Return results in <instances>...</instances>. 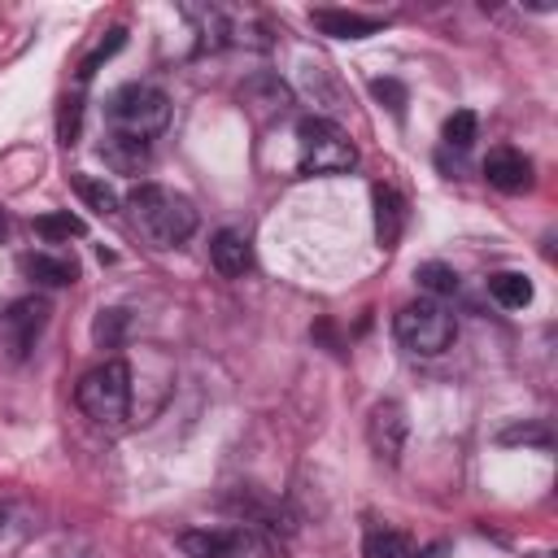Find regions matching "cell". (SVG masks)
Instances as JSON below:
<instances>
[{"label": "cell", "instance_id": "cell-21", "mask_svg": "<svg viewBox=\"0 0 558 558\" xmlns=\"http://www.w3.org/2000/svg\"><path fill=\"white\" fill-rule=\"evenodd\" d=\"M122 44H126V31H109V39H100V44H96V48H92V52H87V57L78 61V92H83V87L92 83L96 65H100L105 57H113V52H118Z\"/></svg>", "mask_w": 558, "mask_h": 558}, {"label": "cell", "instance_id": "cell-11", "mask_svg": "<svg viewBox=\"0 0 558 558\" xmlns=\"http://www.w3.org/2000/svg\"><path fill=\"white\" fill-rule=\"evenodd\" d=\"M209 262H214L218 275L240 279L244 270H253V244H248V235L235 231V227H222V231L209 240Z\"/></svg>", "mask_w": 558, "mask_h": 558}, {"label": "cell", "instance_id": "cell-20", "mask_svg": "<svg viewBox=\"0 0 558 558\" xmlns=\"http://www.w3.org/2000/svg\"><path fill=\"white\" fill-rule=\"evenodd\" d=\"M475 131H480V118H475L471 109H458V113H449V118H445V131H440V135H445V144H449V148H458V153H462V148H471V144H475Z\"/></svg>", "mask_w": 558, "mask_h": 558}, {"label": "cell", "instance_id": "cell-16", "mask_svg": "<svg viewBox=\"0 0 558 558\" xmlns=\"http://www.w3.org/2000/svg\"><path fill=\"white\" fill-rule=\"evenodd\" d=\"M87 231V222L70 209H52V214H39L35 218V235L48 240V244H61V240H78Z\"/></svg>", "mask_w": 558, "mask_h": 558}, {"label": "cell", "instance_id": "cell-17", "mask_svg": "<svg viewBox=\"0 0 558 558\" xmlns=\"http://www.w3.org/2000/svg\"><path fill=\"white\" fill-rule=\"evenodd\" d=\"M410 536L397 527H371L362 541V558H410Z\"/></svg>", "mask_w": 558, "mask_h": 558}, {"label": "cell", "instance_id": "cell-8", "mask_svg": "<svg viewBox=\"0 0 558 558\" xmlns=\"http://www.w3.org/2000/svg\"><path fill=\"white\" fill-rule=\"evenodd\" d=\"M366 445L379 462H397L405 445V410L397 401H375L366 414Z\"/></svg>", "mask_w": 558, "mask_h": 558}, {"label": "cell", "instance_id": "cell-3", "mask_svg": "<svg viewBox=\"0 0 558 558\" xmlns=\"http://www.w3.org/2000/svg\"><path fill=\"white\" fill-rule=\"evenodd\" d=\"M74 401L78 410L96 423V427H122L126 414H131V366L122 357H109L100 366H92L78 388H74Z\"/></svg>", "mask_w": 558, "mask_h": 558}, {"label": "cell", "instance_id": "cell-14", "mask_svg": "<svg viewBox=\"0 0 558 558\" xmlns=\"http://www.w3.org/2000/svg\"><path fill=\"white\" fill-rule=\"evenodd\" d=\"M22 275L44 283V288H65L78 279V266L70 257H52V253H26L22 257Z\"/></svg>", "mask_w": 558, "mask_h": 558}, {"label": "cell", "instance_id": "cell-22", "mask_svg": "<svg viewBox=\"0 0 558 558\" xmlns=\"http://www.w3.org/2000/svg\"><path fill=\"white\" fill-rule=\"evenodd\" d=\"M78 131H83V92L65 96V100H61V113H57V135H61V144H74Z\"/></svg>", "mask_w": 558, "mask_h": 558}, {"label": "cell", "instance_id": "cell-9", "mask_svg": "<svg viewBox=\"0 0 558 558\" xmlns=\"http://www.w3.org/2000/svg\"><path fill=\"white\" fill-rule=\"evenodd\" d=\"M484 179H488L497 192H527V187H532V161H527L519 148L501 144V148H493V153L484 157Z\"/></svg>", "mask_w": 558, "mask_h": 558}, {"label": "cell", "instance_id": "cell-23", "mask_svg": "<svg viewBox=\"0 0 558 558\" xmlns=\"http://www.w3.org/2000/svg\"><path fill=\"white\" fill-rule=\"evenodd\" d=\"M497 440H501V445H536V449H549V445H554V436H549L545 423H514V427H506Z\"/></svg>", "mask_w": 558, "mask_h": 558}, {"label": "cell", "instance_id": "cell-25", "mask_svg": "<svg viewBox=\"0 0 558 558\" xmlns=\"http://www.w3.org/2000/svg\"><path fill=\"white\" fill-rule=\"evenodd\" d=\"M371 92H375V96H379L397 118L405 113V87H401L397 78H375V83H371Z\"/></svg>", "mask_w": 558, "mask_h": 558}, {"label": "cell", "instance_id": "cell-2", "mask_svg": "<svg viewBox=\"0 0 558 558\" xmlns=\"http://www.w3.org/2000/svg\"><path fill=\"white\" fill-rule=\"evenodd\" d=\"M105 122H109V131L148 144L153 135H161L170 126V96L148 83H122L105 96Z\"/></svg>", "mask_w": 558, "mask_h": 558}, {"label": "cell", "instance_id": "cell-10", "mask_svg": "<svg viewBox=\"0 0 558 558\" xmlns=\"http://www.w3.org/2000/svg\"><path fill=\"white\" fill-rule=\"evenodd\" d=\"M310 22L318 35H331V39H366V35L384 31V17L353 13V9H310Z\"/></svg>", "mask_w": 558, "mask_h": 558}, {"label": "cell", "instance_id": "cell-28", "mask_svg": "<svg viewBox=\"0 0 558 558\" xmlns=\"http://www.w3.org/2000/svg\"><path fill=\"white\" fill-rule=\"evenodd\" d=\"M0 532H4V514H0Z\"/></svg>", "mask_w": 558, "mask_h": 558}, {"label": "cell", "instance_id": "cell-12", "mask_svg": "<svg viewBox=\"0 0 558 558\" xmlns=\"http://www.w3.org/2000/svg\"><path fill=\"white\" fill-rule=\"evenodd\" d=\"M371 201H375V235H379V248H397V240L405 231V196L392 183H375Z\"/></svg>", "mask_w": 558, "mask_h": 558}, {"label": "cell", "instance_id": "cell-13", "mask_svg": "<svg viewBox=\"0 0 558 558\" xmlns=\"http://www.w3.org/2000/svg\"><path fill=\"white\" fill-rule=\"evenodd\" d=\"M100 161L113 170V174H140L148 166V144L144 140H131V135H118V131H105L100 144H96Z\"/></svg>", "mask_w": 558, "mask_h": 558}, {"label": "cell", "instance_id": "cell-19", "mask_svg": "<svg viewBox=\"0 0 558 558\" xmlns=\"http://www.w3.org/2000/svg\"><path fill=\"white\" fill-rule=\"evenodd\" d=\"M70 183H74V192L87 201V209H96V214H118V196H113V187H109L105 179H92V174H74Z\"/></svg>", "mask_w": 558, "mask_h": 558}, {"label": "cell", "instance_id": "cell-7", "mask_svg": "<svg viewBox=\"0 0 558 558\" xmlns=\"http://www.w3.org/2000/svg\"><path fill=\"white\" fill-rule=\"evenodd\" d=\"M44 327H48V301L44 296H17L0 310V340H4L13 362H22L35 349Z\"/></svg>", "mask_w": 558, "mask_h": 558}, {"label": "cell", "instance_id": "cell-4", "mask_svg": "<svg viewBox=\"0 0 558 558\" xmlns=\"http://www.w3.org/2000/svg\"><path fill=\"white\" fill-rule=\"evenodd\" d=\"M357 148L344 126H336L323 113H310L296 122V170L301 174H344L353 170Z\"/></svg>", "mask_w": 558, "mask_h": 558}, {"label": "cell", "instance_id": "cell-18", "mask_svg": "<svg viewBox=\"0 0 558 558\" xmlns=\"http://www.w3.org/2000/svg\"><path fill=\"white\" fill-rule=\"evenodd\" d=\"M414 279H418V288H423L432 301L458 292V275H453V266H445V262H423V266L414 270Z\"/></svg>", "mask_w": 558, "mask_h": 558}, {"label": "cell", "instance_id": "cell-15", "mask_svg": "<svg viewBox=\"0 0 558 558\" xmlns=\"http://www.w3.org/2000/svg\"><path fill=\"white\" fill-rule=\"evenodd\" d=\"M488 296L501 310H523L532 301V279L523 270H493L488 275Z\"/></svg>", "mask_w": 558, "mask_h": 558}, {"label": "cell", "instance_id": "cell-26", "mask_svg": "<svg viewBox=\"0 0 558 558\" xmlns=\"http://www.w3.org/2000/svg\"><path fill=\"white\" fill-rule=\"evenodd\" d=\"M410 558H449V541H432V545H423V549L410 554Z\"/></svg>", "mask_w": 558, "mask_h": 558}, {"label": "cell", "instance_id": "cell-24", "mask_svg": "<svg viewBox=\"0 0 558 558\" xmlns=\"http://www.w3.org/2000/svg\"><path fill=\"white\" fill-rule=\"evenodd\" d=\"M122 331H126V314H122V310H100V318H96V327H92L96 344L113 349V344L122 340Z\"/></svg>", "mask_w": 558, "mask_h": 558}, {"label": "cell", "instance_id": "cell-5", "mask_svg": "<svg viewBox=\"0 0 558 558\" xmlns=\"http://www.w3.org/2000/svg\"><path fill=\"white\" fill-rule=\"evenodd\" d=\"M392 331H397V344L405 353H414V357H440L453 344L458 323H453V314L440 301L423 296V301H410V305L397 310Z\"/></svg>", "mask_w": 558, "mask_h": 558}, {"label": "cell", "instance_id": "cell-27", "mask_svg": "<svg viewBox=\"0 0 558 558\" xmlns=\"http://www.w3.org/2000/svg\"><path fill=\"white\" fill-rule=\"evenodd\" d=\"M9 235V218H4V209H0V240Z\"/></svg>", "mask_w": 558, "mask_h": 558}, {"label": "cell", "instance_id": "cell-1", "mask_svg": "<svg viewBox=\"0 0 558 558\" xmlns=\"http://www.w3.org/2000/svg\"><path fill=\"white\" fill-rule=\"evenodd\" d=\"M126 209H131L140 235L148 244H157V248H174V244H183L196 231V205L183 192L166 187V183H140V187H131L126 192Z\"/></svg>", "mask_w": 558, "mask_h": 558}, {"label": "cell", "instance_id": "cell-6", "mask_svg": "<svg viewBox=\"0 0 558 558\" xmlns=\"http://www.w3.org/2000/svg\"><path fill=\"white\" fill-rule=\"evenodd\" d=\"M179 549L187 558H279L275 536L253 527V523L187 527V532H179Z\"/></svg>", "mask_w": 558, "mask_h": 558}]
</instances>
